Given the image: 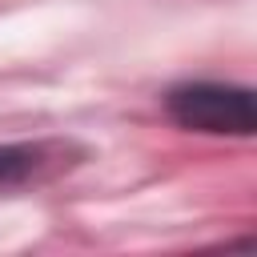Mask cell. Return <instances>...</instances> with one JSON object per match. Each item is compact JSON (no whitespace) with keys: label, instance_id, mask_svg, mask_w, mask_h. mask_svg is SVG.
I'll return each instance as SVG.
<instances>
[{"label":"cell","instance_id":"obj_1","mask_svg":"<svg viewBox=\"0 0 257 257\" xmlns=\"http://www.w3.org/2000/svg\"><path fill=\"white\" fill-rule=\"evenodd\" d=\"M169 112L177 124L197 133H237L249 137L257 128L253 92L225 84H185L169 92Z\"/></svg>","mask_w":257,"mask_h":257},{"label":"cell","instance_id":"obj_2","mask_svg":"<svg viewBox=\"0 0 257 257\" xmlns=\"http://www.w3.org/2000/svg\"><path fill=\"white\" fill-rule=\"evenodd\" d=\"M36 169V149H0V189L20 185Z\"/></svg>","mask_w":257,"mask_h":257}]
</instances>
